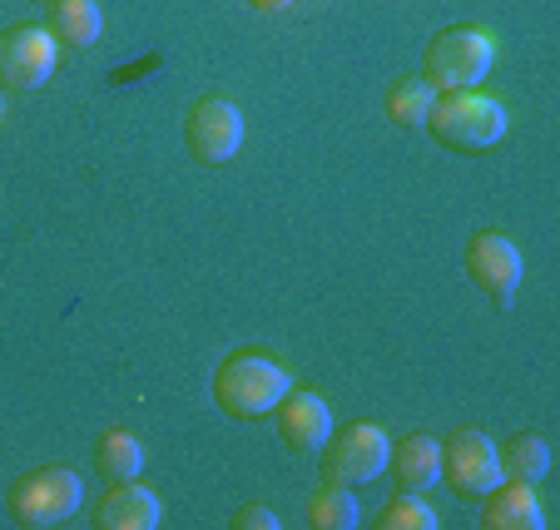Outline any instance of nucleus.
I'll list each match as a JSON object with an SVG mask.
<instances>
[{
	"label": "nucleus",
	"mask_w": 560,
	"mask_h": 530,
	"mask_svg": "<svg viewBox=\"0 0 560 530\" xmlns=\"http://www.w3.org/2000/svg\"><path fill=\"white\" fill-rule=\"evenodd\" d=\"M40 5H45V0H40Z\"/></svg>",
	"instance_id": "4be33fe9"
},
{
	"label": "nucleus",
	"mask_w": 560,
	"mask_h": 530,
	"mask_svg": "<svg viewBox=\"0 0 560 530\" xmlns=\"http://www.w3.org/2000/svg\"><path fill=\"white\" fill-rule=\"evenodd\" d=\"M85 506V481L70 467H35L11 481L5 491V510L21 530H55Z\"/></svg>",
	"instance_id": "20e7f679"
},
{
	"label": "nucleus",
	"mask_w": 560,
	"mask_h": 530,
	"mask_svg": "<svg viewBox=\"0 0 560 530\" xmlns=\"http://www.w3.org/2000/svg\"><path fill=\"white\" fill-rule=\"evenodd\" d=\"M184 144L199 164H229L244 149V109L223 95H203L184 115Z\"/></svg>",
	"instance_id": "0eeeda50"
},
{
	"label": "nucleus",
	"mask_w": 560,
	"mask_h": 530,
	"mask_svg": "<svg viewBox=\"0 0 560 530\" xmlns=\"http://www.w3.org/2000/svg\"><path fill=\"white\" fill-rule=\"evenodd\" d=\"M45 25L55 40L80 45V50H90L105 35V15L95 0H45Z\"/></svg>",
	"instance_id": "4468645a"
},
{
	"label": "nucleus",
	"mask_w": 560,
	"mask_h": 530,
	"mask_svg": "<svg viewBox=\"0 0 560 530\" xmlns=\"http://www.w3.org/2000/svg\"><path fill=\"white\" fill-rule=\"evenodd\" d=\"M307 526L313 530H358L362 526V506L352 496V486L342 481H328L307 496Z\"/></svg>",
	"instance_id": "f3484780"
},
{
	"label": "nucleus",
	"mask_w": 560,
	"mask_h": 530,
	"mask_svg": "<svg viewBox=\"0 0 560 530\" xmlns=\"http://www.w3.org/2000/svg\"><path fill=\"white\" fill-rule=\"evenodd\" d=\"M317 457H323L328 481H342V486H372L392 461V436L382 432L377 422H352V426H342V432L332 426L328 446H323Z\"/></svg>",
	"instance_id": "39448f33"
},
{
	"label": "nucleus",
	"mask_w": 560,
	"mask_h": 530,
	"mask_svg": "<svg viewBox=\"0 0 560 530\" xmlns=\"http://www.w3.org/2000/svg\"><path fill=\"white\" fill-rule=\"evenodd\" d=\"M497 461H501V481L540 486V476L550 471V446H546V436H536V432H511L506 446H497Z\"/></svg>",
	"instance_id": "2eb2a0df"
},
{
	"label": "nucleus",
	"mask_w": 560,
	"mask_h": 530,
	"mask_svg": "<svg viewBox=\"0 0 560 530\" xmlns=\"http://www.w3.org/2000/svg\"><path fill=\"white\" fill-rule=\"evenodd\" d=\"M372 526H377V530H436L442 520H436V510L427 506L417 491H397V496H392L387 506L372 516Z\"/></svg>",
	"instance_id": "6ab92c4d"
},
{
	"label": "nucleus",
	"mask_w": 560,
	"mask_h": 530,
	"mask_svg": "<svg viewBox=\"0 0 560 530\" xmlns=\"http://www.w3.org/2000/svg\"><path fill=\"white\" fill-rule=\"evenodd\" d=\"M248 5H254V11H264V15H278V11H288L293 0H248Z\"/></svg>",
	"instance_id": "412c9836"
},
{
	"label": "nucleus",
	"mask_w": 560,
	"mask_h": 530,
	"mask_svg": "<svg viewBox=\"0 0 560 530\" xmlns=\"http://www.w3.org/2000/svg\"><path fill=\"white\" fill-rule=\"evenodd\" d=\"M481 526L487 530H540L546 526V506H540L536 486L526 481H497L481 496Z\"/></svg>",
	"instance_id": "f8f14e48"
},
{
	"label": "nucleus",
	"mask_w": 560,
	"mask_h": 530,
	"mask_svg": "<svg viewBox=\"0 0 560 530\" xmlns=\"http://www.w3.org/2000/svg\"><path fill=\"white\" fill-rule=\"evenodd\" d=\"M55 64H60V40L50 35V25L21 21L0 35V85L5 90H21V95L45 90Z\"/></svg>",
	"instance_id": "423d86ee"
},
{
	"label": "nucleus",
	"mask_w": 560,
	"mask_h": 530,
	"mask_svg": "<svg viewBox=\"0 0 560 530\" xmlns=\"http://www.w3.org/2000/svg\"><path fill=\"white\" fill-rule=\"evenodd\" d=\"M293 392V372L264 348H238L213 372V402L233 422H258Z\"/></svg>",
	"instance_id": "f257e3e1"
},
{
	"label": "nucleus",
	"mask_w": 560,
	"mask_h": 530,
	"mask_svg": "<svg viewBox=\"0 0 560 530\" xmlns=\"http://www.w3.org/2000/svg\"><path fill=\"white\" fill-rule=\"evenodd\" d=\"M278 526H283V520H278L268 506H258V500L254 506H238L229 516V530H278Z\"/></svg>",
	"instance_id": "aec40b11"
},
{
	"label": "nucleus",
	"mask_w": 560,
	"mask_h": 530,
	"mask_svg": "<svg viewBox=\"0 0 560 530\" xmlns=\"http://www.w3.org/2000/svg\"><path fill=\"white\" fill-rule=\"evenodd\" d=\"M497 64V35L487 25H446L422 50V80L442 90H481V80Z\"/></svg>",
	"instance_id": "7ed1b4c3"
},
{
	"label": "nucleus",
	"mask_w": 560,
	"mask_h": 530,
	"mask_svg": "<svg viewBox=\"0 0 560 530\" xmlns=\"http://www.w3.org/2000/svg\"><path fill=\"white\" fill-rule=\"evenodd\" d=\"M427 129L442 149L456 154H481V149L506 139V109L487 90H442L427 109Z\"/></svg>",
	"instance_id": "f03ea898"
},
{
	"label": "nucleus",
	"mask_w": 560,
	"mask_h": 530,
	"mask_svg": "<svg viewBox=\"0 0 560 530\" xmlns=\"http://www.w3.org/2000/svg\"><path fill=\"white\" fill-rule=\"evenodd\" d=\"M95 530H159L164 526V506L144 481H109V491L95 500Z\"/></svg>",
	"instance_id": "9d476101"
},
{
	"label": "nucleus",
	"mask_w": 560,
	"mask_h": 530,
	"mask_svg": "<svg viewBox=\"0 0 560 530\" xmlns=\"http://www.w3.org/2000/svg\"><path fill=\"white\" fill-rule=\"evenodd\" d=\"M278 412V436H283V446H293V451H323L332 436V407L323 402V392H288L283 402L273 407Z\"/></svg>",
	"instance_id": "9b49d317"
},
{
	"label": "nucleus",
	"mask_w": 560,
	"mask_h": 530,
	"mask_svg": "<svg viewBox=\"0 0 560 530\" xmlns=\"http://www.w3.org/2000/svg\"><path fill=\"white\" fill-rule=\"evenodd\" d=\"M466 278L487 297L511 303V297L521 293V278H526V258H521V248L511 244L501 228H481V234H471V244H466Z\"/></svg>",
	"instance_id": "1a4fd4ad"
},
{
	"label": "nucleus",
	"mask_w": 560,
	"mask_h": 530,
	"mask_svg": "<svg viewBox=\"0 0 560 530\" xmlns=\"http://www.w3.org/2000/svg\"><path fill=\"white\" fill-rule=\"evenodd\" d=\"M442 481L452 486V496L462 500H481L491 486L501 481V461H497V441L476 426H462L442 441Z\"/></svg>",
	"instance_id": "6e6552de"
},
{
	"label": "nucleus",
	"mask_w": 560,
	"mask_h": 530,
	"mask_svg": "<svg viewBox=\"0 0 560 530\" xmlns=\"http://www.w3.org/2000/svg\"><path fill=\"white\" fill-rule=\"evenodd\" d=\"M95 471L105 481H135L144 471V446H139V436L129 426H109L95 441Z\"/></svg>",
	"instance_id": "dca6fc26"
},
{
	"label": "nucleus",
	"mask_w": 560,
	"mask_h": 530,
	"mask_svg": "<svg viewBox=\"0 0 560 530\" xmlns=\"http://www.w3.org/2000/svg\"><path fill=\"white\" fill-rule=\"evenodd\" d=\"M436 90L427 85L422 74H402V80H392L387 85V99H382V109H387V119L397 129H417L427 125V109H432Z\"/></svg>",
	"instance_id": "a211bd4d"
},
{
	"label": "nucleus",
	"mask_w": 560,
	"mask_h": 530,
	"mask_svg": "<svg viewBox=\"0 0 560 530\" xmlns=\"http://www.w3.org/2000/svg\"><path fill=\"white\" fill-rule=\"evenodd\" d=\"M392 471H397V491H432L442 486V441L427 432L402 436V446H392Z\"/></svg>",
	"instance_id": "ddd939ff"
}]
</instances>
